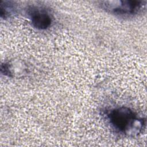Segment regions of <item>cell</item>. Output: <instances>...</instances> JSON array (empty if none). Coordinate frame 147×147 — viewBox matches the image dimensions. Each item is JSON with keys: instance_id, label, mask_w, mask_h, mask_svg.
Returning <instances> with one entry per match:
<instances>
[{"instance_id": "1", "label": "cell", "mask_w": 147, "mask_h": 147, "mask_svg": "<svg viewBox=\"0 0 147 147\" xmlns=\"http://www.w3.org/2000/svg\"><path fill=\"white\" fill-rule=\"evenodd\" d=\"M108 118L117 131L126 134L140 133L144 124L143 119L137 117L133 110L126 107L111 110L108 114Z\"/></svg>"}, {"instance_id": "3", "label": "cell", "mask_w": 147, "mask_h": 147, "mask_svg": "<svg viewBox=\"0 0 147 147\" xmlns=\"http://www.w3.org/2000/svg\"><path fill=\"white\" fill-rule=\"evenodd\" d=\"M28 15L32 25L38 29H47L52 23L51 14L45 9L41 7L35 6L29 7Z\"/></svg>"}, {"instance_id": "2", "label": "cell", "mask_w": 147, "mask_h": 147, "mask_svg": "<svg viewBox=\"0 0 147 147\" xmlns=\"http://www.w3.org/2000/svg\"><path fill=\"white\" fill-rule=\"evenodd\" d=\"M145 2L142 1H107L100 2V6L106 11L121 16L138 13L144 9Z\"/></svg>"}]
</instances>
